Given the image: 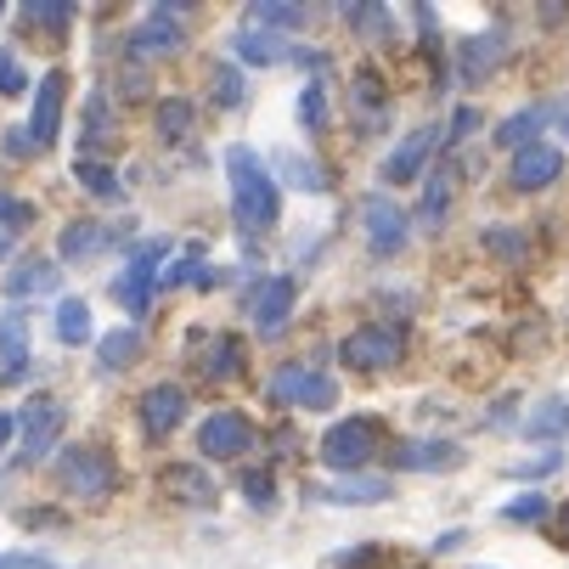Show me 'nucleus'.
<instances>
[{
	"label": "nucleus",
	"mask_w": 569,
	"mask_h": 569,
	"mask_svg": "<svg viewBox=\"0 0 569 569\" xmlns=\"http://www.w3.org/2000/svg\"><path fill=\"white\" fill-rule=\"evenodd\" d=\"M226 181H231V220L237 231H249V237H266L277 226V209H282V192L271 181V170L260 164V152L254 147H226Z\"/></svg>",
	"instance_id": "f257e3e1"
},
{
	"label": "nucleus",
	"mask_w": 569,
	"mask_h": 569,
	"mask_svg": "<svg viewBox=\"0 0 569 569\" xmlns=\"http://www.w3.org/2000/svg\"><path fill=\"white\" fill-rule=\"evenodd\" d=\"M57 485L68 497H79V502H102L119 485V468H113V457L102 446H68L57 457Z\"/></svg>",
	"instance_id": "f03ea898"
},
{
	"label": "nucleus",
	"mask_w": 569,
	"mask_h": 569,
	"mask_svg": "<svg viewBox=\"0 0 569 569\" xmlns=\"http://www.w3.org/2000/svg\"><path fill=\"white\" fill-rule=\"evenodd\" d=\"M372 451H378V423L372 418H345V423H333L328 435H321V451L316 457L345 479V473H367Z\"/></svg>",
	"instance_id": "7ed1b4c3"
},
{
	"label": "nucleus",
	"mask_w": 569,
	"mask_h": 569,
	"mask_svg": "<svg viewBox=\"0 0 569 569\" xmlns=\"http://www.w3.org/2000/svg\"><path fill=\"white\" fill-rule=\"evenodd\" d=\"M57 440H62V400L29 395L18 412V468H34L46 451H57Z\"/></svg>",
	"instance_id": "20e7f679"
},
{
	"label": "nucleus",
	"mask_w": 569,
	"mask_h": 569,
	"mask_svg": "<svg viewBox=\"0 0 569 569\" xmlns=\"http://www.w3.org/2000/svg\"><path fill=\"white\" fill-rule=\"evenodd\" d=\"M266 395L277 406H305V412H328V406H339V383L328 372H316V367H282Z\"/></svg>",
	"instance_id": "39448f33"
},
{
	"label": "nucleus",
	"mask_w": 569,
	"mask_h": 569,
	"mask_svg": "<svg viewBox=\"0 0 569 569\" xmlns=\"http://www.w3.org/2000/svg\"><path fill=\"white\" fill-rule=\"evenodd\" d=\"M181 18H187V0H164V7H152V18L130 34V57L136 62H152V57H176L181 46H187V29H181Z\"/></svg>",
	"instance_id": "423d86ee"
},
{
	"label": "nucleus",
	"mask_w": 569,
	"mask_h": 569,
	"mask_svg": "<svg viewBox=\"0 0 569 569\" xmlns=\"http://www.w3.org/2000/svg\"><path fill=\"white\" fill-rule=\"evenodd\" d=\"M293 277H271V282H254L249 288V316H254V333L260 339H282L288 333V321H293Z\"/></svg>",
	"instance_id": "0eeeda50"
},
{
	"label": "nucleus",
	"mask_w": 569,
	"mask_h": 569,
	"mask_svg": "<svg viewBox=\"0 0 569 569\" xmlns=\"http://www.w3.org/2000/svg\"><path fill=\"white\" fill-rule=\"evenodd\" d=\"M406 356V333L400 328H356L345 345H339V361H350V367H361V372H378V367H395Z\"/></svg>",
	"instance_id": "6e6552de"
},
{
	"label": "nucleus",
	"mask_w": 569,
	"mask_h": 569,
	"mask_svg": "<svg viewBox=\"0 0 569 569\" xmlns=\"http://www.w3.org/2000/svg\"><path fill=\"white\" fill-rule=\"evenodd\" d=\"M198 451L214 457V462H231V457H242V451H254V423L242 418V412H214V418H203V429H198Z\"/></svg>",
	"instance_id": "1a4fd4ad"
},
{
	"label": "nucleus",
	"mask_w": 569,
	"mask_h": 569,
	"mask_svg": "<svg viewBox=\"0 0 569 569\" xmlns=\"http://www.w3.org/2000/svg\"><path fill=\"white\" fill-rule=\"evenodd\" d=\"M316 502L328 508H372V502H389L395 485L383 473H345V479H328V485H310Z\"/></svg>",
	"instance_id": "9d476101"
},
{
	"label": "nucleus",
	"mask_w": 569,
	"mask_h": 569,
	"mask_svg": "<svg viewBox=\"0 0 569 569\" xmlns=\"http://www.w3.org/2000/svg\"><path fill=\"white\" fill-rule=\"evenodd\" d=\"M435 147H440V130H435V124L412 130V136H406V141L383 158V181H389V187H412V181H423Z\"/></svg>",
	"instance_id": "9b49d317"
},
{
	"label": "nucleus",
	"mask_w": 569,
	"mask_h": 569,
	"mask_svg": "<svg viewBox=\"0 0 569 569\" xmlns=\"http://www.w3.org/2000/svg\"><path fill=\"white\" fill-rule=\"evenodd\" d=\"M361 220H367V249L378 254V260H395L400 249H406V214H400V203L395 198H367L361 203Z\"/></svg>",
	"instance_id": "f8f14e48"
},
{
	"label": "nucleus",
	"mask_w": 569,
	"mask_h": 569,
	"mask_svg": "<svg viewBox=\"0 0 569 569\" xmlns=\"http://www.w3.org/2000/svg\"><path fill=\"white\" fill-rule=\"evenodd\" d=\"M502 57H508V40H502V29H485V34H473V40H462L457 46V79L473 91V86H485L497 68H502Z\"/></svg>",
	"instance_id": "ddd939ff"
},
{
	"label": "nucleus",
	"mask_w": 569,
	"mask_h": 569,
	"mask_svg": "<svg viewBox=\"0 0 569 569\" xmlns=\"http://www.w3.org/2000/svg\"><path fill=\"white\" fill-rule=\"evenodd\" d=\"M62 91H68V73H62V68H51L40 86H34V119H29V141H34V152L51 147V141L62 136Z\"/></svg>",
	"instance_id": "4468645a"
},
{
	"label": "nucleus",
	"mask_w": 569,
	"mask_h": 569,
	"mask_svg": "<svg viewBox=\"0 0 569 569\" xmlns=\"http://www.w3.org/2000/svg\"><path fill=\"white\" fill-rule=\"evenodd\" d=\"M558 176H563V152L547 147V141L519 147V152H513V164H508V181H513L519 192H541V187H552Z\"/></svg>",
	"instance_id": "2eb2a0df"
},
{
	"label": "nucleus",
	"mask_w": 569,
	"mask_h": 569,
	"mask_svg": "<svg viewBox=\"0 0 569 569\" xmlns=\"http://www.w3.org/2000/svg\"><path fill=\"white\" fill-rule=\"evenodd\" d=\"M389 462L406 473H451V468H462V446L457 440H406L389 451Z\"/></svg>",
	"instance_id": "dca6fc26"
},
{
	"label": "nucleus",
	"mask_w": 569,
	"mask_h": 569,
	"mask_svg": "<svg viewBox=\"0 0 569 569\" xmlns=\"http://www.w3.org/2000/svg\"><path fill=\"white\" fill-rule=\"evenodd\" d=\"M29 316H23V305H12L7 316H0V378L7 383H18V378H29Z\"/></svg>",
	"instance_id": "f3484780"
},
{
	"label": "nucleus",
	"mask_w": 569,
	"mask_h": 569,
	"mask_svg": "<svg viewBox=\"0 0 569 569\" xmlns=\"http://www.w3.org/2000/svg\"><path fill=\"white\" fill-rule=\"evenodd\" d=\"M181 418H187V389H181V383H152V389L141 395V423H147L152 440H164Z\"/></svg>",
	"instance_id": "a211bd4d"
},
{
	"label": "nucleus",
	"mask_w": 569,
	"mask_h": 569,
	"mask_svg": "<svg viewBox=\"0 0 569 569\" xmlns=\"http://www.w3.org/2000/svg\"><path fill=\"white\" fill-rule=\"evenodd\" d=\"M158 491L176 497V502H192V508H214V479L198 468V462H170L164 473H158Z\"/></svg>",
	"instance_id": "6ab92c4d"
},
{
	"label": "nucleus",
	"mask_w": 569,
	"mask_h": 569,
	"mask_svg": "<svg viewBox=\"0 0 569 569\" xmlns=\"http://www.w3.org/2000/svg\"><path fill=\"white\" fill-rule=\"evenodd\" d=\"M231 57H237V62H249V68H271V62H288V57H293V46H288V34L242 29V34L231 40Z\"/></svg>",
	"instance_id": "aec40b11"
},
{
	"label": "nucleus",
	"mask_w": 569,
	"mask_h": 569,
	"mask_svg": "<svg viewBox=\"0 0 569 569\" xmlns=\"http://www.w3.org/2000/svg\"><path fill=\"white\" fill-rule=\"evenodd\" d=\"M113 242V231L102 226V220H73V226H62V237H57V254L62 260H91V254H102Z\"/></svg>",
	"instance_id": "412c9836"
},
{
	"label": "nucleus",
	"mask_w": 569,
	"mask_h": 569,
	"mask_svg": "<svg viewBox=\"0 0 569 569\" xmlns=\"http://www.w3.org/2000/svg\"><path fill=\"white\" fill-rule=\"evenodd\" d=\"M198 356H203V372L214 383H231L242 372V339L237 333H214V339H198Z\"/></svg>",
	"instance_id": "4be33fe9"
},
{
	"label": "nucleus",
	"mask_w": 569,
	"mask_h": 569,
	"mask_svg": "<svg viewBox=\"0 0 569 569\" xmlns=\"http://www.w3.org/2000/svg\"><path fill=\"white\" fill-rule=\"evenodd\" d=\"M350 108H356V130H372V124L383 119L389 97H383V79H378V68H356V91H350Z\"/></svg>",
	"instance_id": "5701e85b"
},
{
	"label": "nucleus",
	"mask_w": 569,
	"mask_h": 569,
	"mask_svg": "<svg viewBox=\"0 0 569 569\" xmlns=\"http://www.w3.org/2000/svg\"><path fill=\"white\" fill-rule=\"evenodd\" d=\"M451 181H457L451 164H440V170L423 176V203H418V226H423V231H435V226L446 220V209H451Z\"/></svg>",
	"instance_id": "b1692460"
},
{
	"label": "nucleus",
	"mask_w": 569,
	"mask_h": 569,
	"mask_svg": "<svg viewBox=\"0 0 569 569\" xmlns=\"http://www.w3.org/2000/svg\"><path fill=\"white\" fill-rule=\"evenodd\" d=\"M547 119H552L547 108H519V113H508V119L497 124V147H508V152L530 147V141L541 136V124H547Z\"/></svg>",
	"instance_id": "393cba45"
},
{
	"label": "nucleus",
	"mask_w": 569,
	"mask_h": 569,
	"mask_svg": "<svg viewBox=\"0 0 569 569\" xmlns=\"http://www.w3.org/2000/svg\"><path fill=\"white\" fill-rule=\"evenodd\" d=\"M525 435H530V440H558V435H569V395L541 400L536 412L525 418Z\"/></svg>",
	"instance_id": "a878e982"
},
{
	"label": "nucleus",
	"mask_w": 569,
	"mask_h": 569,
	"mask_svg": "<svg viewBox=\"0 0 569 569\" xmlns=\"http://www.w3.org/2000/svg\"><path fill=\"white\" fill-rule=\"evenodd\" d=\"M192 119H198V108L187 97H164V102H158V113H152V124H158V136H164V141H187L192 136Z\"/></svg>",
	"instance_id": "bb28decb"
},
{
	"label": "nucleus",
	"mask_w": 569,
	"mask_h": 569,
	"mask_svg": "<svg viewBox=\"0 0 569 569\" xmlns=\"http://www.w3.org/2000/svg\"><path fill=\"white\" fill-rule=\"evenodd\" d=\"M97 356H102V361H97L102 372H124V367L141 356V333H136V328H113V333L97 345Z\"/></svg>",
	"instance_id": "cd10ccee"
},
{
	"label": "nucleus",
	"mask_w": 569,
	"mask_h": 569,
	"mask_svg": "<svg viewBox=\"0 0 569 569\" xmlns=\"http://www.w3.org/2000/svg\"><path fill=\"white\" fill-rule=\"evenodd\" d=\"M277 164H282V181H288V187H299V192H328V170H321L316 158H305V152H282Z\"/></svg>",
	"instance_id": "c85d7f7f"
},
{
	"label": "nucleus",
	"mask_w": 569,
	"mask_h": 569,
	"mask_svg": "<svg viewBox=\"0 0 569 569\" xmlns=\"http://www.w3.org/2000/svg\"><path fill=\"white\" fill-rule=\"evenodd\" d=\"M51 282H57V271H51V260H40V254H29V260H18V271H7V293H12V299L40 293V288H51Z\"/></svg>",
	"instance_id": "c756f323"
},
{
	"label": "nucleus",
	"mask_w": 569,
	"mask_h": 569,
	"mask_svg": "<svg viewBox=\"0 0 569 569\" xmlns=\"http://www.w3.org/2000/svg\"><path fill=\"white\" fill-rule=\"evenodd\" d=\"M57 339L62 345H91V310H86V299H62L57 305Z\"/></svg>",
	"instance_id": "7c9ffc66"
},
{
	"label": "nucleus",
	"mask_w": 569,
	"mask_h": 569,
	"mask_svg": "<svg viewBox=\"0 0 569 569\" xmlns=\"http://www.w3.org/2000/svg\"><path fill=\"white\" fill-rule=\"evenodd\" d=\"M73 176H79V187H86L91 198H108V203H113V198H124V192H119V176H113L108 164H97V158H79Z\"/></svg>",
	"instance_id": "2f4dec72"
},
{
	"label": "nucleus",
	"mask_w": 569,
	"mask_h": 569,
	"mask_svg": "<svg viewBox=\"0 0 569 569\" xmlns=\"http://www.w3.org/2000/svg\"><path fill=\"white\" fill-rule=\"evenodd\" d=\"M209 86H214V102H220V108H242V97H249V79H242L237 62H220V68L209 73Z\"/></svg>",
	"instance_id": "473e14b6"
},
{
	"label": "nucleus",
	"mask_w": 569,
	"mask_h": 569,
	"mask_svg": "<svg viewBox=\"0 0 569 569\" xmlns=\"http://www.w3.org/2000/svg\"><path fill=\"white\" fill-rule=\"evenodd\" d=\"M164 254H170V237H152V242H141V249L130 254V266H124V271H130L136 282H147V288H152V282H158V266H164Z\"/></svg>",
	"instance_id": "72a5a7b5"
},
{
	"label": "nucleus",
	"mask_w": 569,
	"mask_h": 569,
	"mask_svg": "<svg viewBox=\"0 0 569 569\" xmlns=\"http://www.w3.org/2000/svg\"><path fill=\"white\" fill-rule=\"evenodd\" d=\"M305 7H288V0H260L254 7V23H266V29H305Z\"/></svg>",
	"instance_id": "f704fd0d"
},
{
	"label": "nucleus",
	"mask_w": 569,
	"mask_h": 569,
	"mask_svg": "<svg viewBox=\"0 0 569 569\" xmlns=\"http://www.w3.org/2000/svg\"><path fill=\"white\" fill-rule=\"evenodd\" d=\"M237 485H242V497H249V508H260V513L277 502V485H271V473H266V468H242V473H237Z\"/></svg>",
	"instance_id": "c9c22d12"
},
{
	"label": "nucleus",
	"mask_w": 569,
	"mask_h": 569,
	"mask_svg": "<svg viewBox=\"0 0 569 569\" xmlns=\"http://www.w3.org/2000/svg\"><path fill=\"white\" fill-rule=\"evenodd\" d=\"M485 249H491V254H502V260H525L530 254V242L519 237V231H508V226H485Z\"/></svg>",
	"instance_id": "e433bc0d"
},
{
	"label": "nucleus",
	"mask_w": 569,
	"mask_h": 569,
	"mask_svg": "<svg viewBox=\"0 0 569 569\" xmlns=\"http://www.w3.org/2000/svg\"><path fill=\"white\" fill-rule=\"evenodd\" d=\"M23 18L40 23V29H68L73 23V7H68V0H29Z\"/></svg>",
	"instance_id": "4c0bfd02"
},
{
	"label": "nucleus",
	"mask_w": 569,
	"mask_h": 569,
	"mask_svg": "<svg viewBox=\"0 0 569 569\" xmlns=\"http://www.w3.org/2000/svg\"><path fill=\"white\" fill-rule=\"evenodd\" d=\"M547 513H552V502H547V497H536V491H530V497H519V502H508V508H502V519H508V525H541V519H547Z\"/></svg>",
	"instance_id": "58836bf2"
},
{
	"label": "nucleus",
	"mask_w": 569,
	"mask_h": 569,
	"mask_svg": "<svg viewBox=\"0 0 569 569\" xmlns=\"http://www.w3.org/2000/svg\"><path fill=\"white\" fill-rule=\"evenodd\" d=\"M108 130H113V108H108V97H91L86 102V141L97 147V141H108Z\"/></svg>",
	"instance_id": "ea45409f"
},
{
	"label": "nucleus",
	"mask_w": 569,
	"mask_h": 569,
	"mask_svg": "<svg viewBox=\"0 0 569 569\" xmlns=\"http://www.w3.org/2000/svg\"><path fill=\"white\" fill-rule=\"evenodd\" d=\"M113 299H119V305H130V310L141 316V310L152 305V288H147V282H136L130 271H119V277H113Z\"/></svg>",
	"instance_id": "a19ab883"
},
{
	"label": "nucleus",
	"mask_w": 569,
	"mask_h": 569,
	"mask_svg": "<svg viewBox=\"0 0 569 569\" xmlns=\"http://www.w3.org/2000/svg\"><path fill=\"white\" fill-rule=\"evenodd\" d=\"M321 119H328V97H321V86H305V97H299V124H305V130H321Z\"/></svg>",
	"instance_id": "79ce46f5"
},
{
	"label": "nucleus",
	"mask_w": 569,
	"mask_h": 569,
	"mask_svg": "<svg viewBox=\"0 0 569 569\" xmlns=\"http://www.w3.org/2000/svg\"><path fill=\"white\" fill-rule=\"evenodd\" d=\"M552 468H563V451H541V457H525V462H513V479H547Z\"/></svg>",
	"instance_id": "37998d69"
},
{
	"label": "nucleus",
	"mask_w": 569,
	"mask_h": 569,
	"mask_svg": "<svg viewBox=\"0 0 569 569\" xmlns=\"http://www.w3.org/2000/svg\"><path fill=\"white\" fill-rule=\"evenodd\" d=\"M23 79H29L23 62H18L12 51H0V97H18V91H23Z\"/></svg>",
	"instance_id": "c03bdc74"
},
{
	"label": "nucleus",
	"mask_w": 569,
	"mask_h": 569,
	"mask_svg": "<svg viewBox=\"0 0 569 569\" xmlns=\"http://www.w3.org/2000/svg\"><path fill=\"white\" fill-rule=\"evenodd\" d=\"M119 91H124V97H130V102H141V97H147V91H152V73H147V68H141V62H130V68H124V73H119Z\"/></svg>",
	"instance_id": "a18cd8bd"
},
{
	"label": "nucleus",
	"mask_w": 569,
	"mask_h": 569,
	"mask_svg": "<svg viewBox=\"0 0 569 569\" xmlns=\"http://www.w3.org/2000/svg\"><path fill=\"white\" fill-rule=\"evenodd\" d=\"M34 220V203H23V198H12V192H0V226H29Z\"/></svg>",
	"instance_id": "49530a36"
},
{
	"label": "nucleus",
	"mask_w": 569,
	"mask_h": 569,
	"mask_svg": "<svg viewBox=\"0 0 569 569\" xmlns=\"http://www.w3.org/2000/svg\"><path fill=\"white\" fill-rule=\"evenodd\" d=\"M350 23L361 34H389V12L383 7H350Z\"/></svg>",
	"instance_id": "de8ad7c7"
},
{
	"label": "nucleus",
	"mask_w": 569,
	"mask_h": 569,
	"mask_svg": "<svg viewBox=\"0 0 569 569\" xmlns=\"http://www.w3.org/2000/svg\"><path fill=\"white\" fill-rule=\"evenodd\" d=\"M0 569H68V563H57L46 552H0Z\"/></svg>",
	"instance_id": "09e8293b"
},
{
	"label": "nucleus",
	"mask_w": 569,
	"mask_h": 569,
	"mask_svg": "<svg viewBox=\"0 0 569 569\" xmlns=\"http://www.w3.org/2000/svg\"><path fill=\"white\" fill-rule=\"evenodd\" d=\"M473 130H479V113H473V108H457V113H451V136H440V141L457 147V141H468Z\"/></svg>",
	"instance_id": "8fccbe9b"
},
{
	"label": "nucleus",
	"mask_w": 569,
	"mask_h": 569,
	"mask_svg": "<svg viewBox=\"0 0 569 569\" xmlns=\"http://www.w3.org/2000/svg\"><path fill=\"white\" fill-rule=\"evenodd\" d=\"M0 147H7V158H29V152H34L29 130H7V141H0Z\"/></svg>",
	"instance_id": "3c124183"
},
{
	"label": "nucleus",
	"mask_w": 569,
	"mask_h": 569,
	"mask_svg": "<svg viewBox=\"0 0 569 569\" xmlns=\"http://www.w3.org/2000/svg\"><path fill=\"white\" fill-rule=\"evenodd\" d=\"M361 563H378V547H361V552H339L333 569H361Z\"/></svg>",
	"instance_id": "603ef678"
},
{
	"label": "nucleus",
	"mask_w": 569,
	"mask_h": 569,
	"mask_svg": "<svg viewBox=\"0 0 569 569\" xmlns=\"http://www.w3.org/2000/svg\"><path fill=\"white\" fill-rule=\"evenodd\" d=\"M462 541H468V536H462V530H446V536H440V541H435V552H457V547H462Z\"/></svg>",
	"instance_id": "864d4df0"
},
{
	"label": "nucleus",
	"mask_w": 569,
	"mask_h": 569,
	"mask_svg": "<svg viewBox=\"0 0 569 569\" xmlns=\"http://www.w3.org/2000/svg\"><path fill=\"white\" fill-rule=\"evenodd\" d=\"M547 113H552V119H558V130H563V136H569V97H563V102H552V108H547Z\"/></svg>",
	"instance_id": "5fc2aeb1"
},
{
	"label": "nucleus",
	"mask_w": 569,
	"mask_h": 569,
	"mask_svg": "<svg viewBox=\"0 0 569 569\" xmlns=\"http://www.w3.org/2000/svg\"><path fill=\"white\" fill-rule=\"evenodd\" d=\"M558 536H563V541H569V502H563V508H558Z\"/></svg>",
	"instance_id": "6e6d98bb"
},
{
	"label": "nucleus",
	"mask_w": 569,
	"mask_h": 569,
	"mask_svg": "<svg viewBox=\"0 0 569 569\" xmlns=\"http://www.w3.org/2000/svg\"><path fill=\"white\" fill-rule=\"evenodd\" d=\"M7 440H12V418H7V412H0V446H7Z\"/></svg>",
	"instance_id": "4d7b16f0"
},
{
	"label": "nucleus",
	"mask_w": 569,
	"mask_h": 569,
	"mask_svg": "<svg viewBox=\"0 0 569 569\" xmlns=\"http://www.w3.org/2000/svg\"><path fill=\"white\" fill-rule=\"evenodd\" d=\"M0 260H7V237H0Z\"/></svg>",
	"instance_id": "13d9d810"
}]
</instances>
